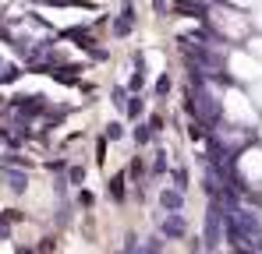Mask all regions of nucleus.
<instances>
[{"instance_id": "nucleus-1", "label": "nucleus", "mask_w": 262, "mask_h": 254, "mask_svg": "<svg viewBox=\"0 0 262 254\" xmlns=\"http://www.w3.org/2000/svg\"><path fill=\"white\" fill-rule=\"evenodd\" d=\"M160 233H163L167 240H184V237H188L184 215H181V212H167V219H160Z\"/></svg>"}, {"instance_id": "nucleus-2", "label": "nucleus", "mask_w": 262, "mask_h": 254, "mask_svg": "<svg viewBox=\"0 0 262 254\" xmlns=\"http://www.w3.org/2000/svg\"><path fill=\"white\" fill-rule=\"evenodd\" d=\"M160 209H163V212H181V209H184V191H177V187H163V191H160Z\"/></svg>"}, {"instance_id": "nucleus-3", "label": "nucleus", "mask_w": 262, "mask_h": 254, "mask_svg": "<svg viewBox=\"0 0 262 254\" xmlns=\"http://www.w3.org/2000/svg\"><path fill=\"white\" fill-rule=\"evenodd\" d=\"M4 184L14 191V194H21L25 187H29V176L21 173V169H11V166H4Z\"/></svg>"}, {"instance_id": "nucleus-4", "label": "nucleus", "mask_w": 262, "mask_h": 254, "mask_svg": "<svg viewBox=\"0 0 262 254\" xmlns=\"http://www.w3.org/2000/svg\"><path fill=\"white\" fill-rule=\"evenodd\" d=\"M110 198H114L117 205H124V198H128V176H124V173H117V176L110 180Z\"/></svg>"}, {"instance_id": "nucleus-5", "label": "nucleus", "mask_w": 262, "mask_h": 254, "mask_svg": "<svg viewBox=\"0 0 262 254\" xmlns=\"http://www.w3.org/2000/svg\"><path fill=\"white\" fill-rule=\"evenodd\" d=\"M46 71H50V74H53L60 85H75V82H78V71H82V67H46Z\"/></svg>"}, {"instance_id": "nucleus-6", "label": "nucleus", "mask_w": 262, "mask_h": 254, "mask_svg": "<svg viewBox=\"0 0 262 254\" xmlns=\"http://www.w3.org/2000/svg\"><path fill=\"white\" fill-rule=\"evenodd\" d=\"M124 113H128L131 120H138V117L145 113V99H142L138 92H135V95H128V106H124Z\"/></svg>"}, {"instance_id": "nucleus-7", "label": "nucleus", "mask_w": 262, "mask_h": 254, "mask_svg": "<svg viewBox=\"0 0 262 254\" xmlns=\"http://www.w3.org/2000/svg\"><path fill=\"white\" fill-rule=\"evenodd\" d=\"M131 138H135V145H149V141H152V127H149V120L135 127V131H131Z\"/></svg>"}, {"instance_id": "nucleus-8", "label": "nucleus", "mask_w": 262, "mask_h": 254, "mask_svg": "<svg viewBox=\"0 0 262 254\" xmlns=\"http://www.w3.org/2000/svg\"><path fill=\"white\" fill-rule=\"evenodd\" d=\"M103 138H106V141H121V138H124V124H121V120L106 124V131H103Z\"/></svg>"}, {"instance_id": "nucleus-9", "label": "nucleus", "mask_w": 262, "mask_h": 254, "mask_svg": "<svg viewBox=\"0 0 262 254\" xmlns=\"http://www.w3.org/2000/svg\"><path fill=\"white\" fill-rule=\"evenodd\" d=\"M170 180H174L177 191H188V169H184V166H177L174 173H170Z\"/></svg>"}, {"instance_id": "nucleus-10", "label": "nucleus", "mask_w": 262, "mask_h": 254, "mask_svg": "<svg viewBox=\"0 0 262 254\" xmlns=\"http://www.w3.org/2000/svg\"><path fill=\"white\" fill-rule=\"evenodd\" d=\"M163 173H167V152L160 148L156 159H152V176H163Z\"/></svg>"}, {"instance_id": "nucleus-11", "label": "nucleus", "mask_w": 262, "mask_h": 254, "mask_svg": "<svg viewBox=\"0 0 262 254\" xmlns=\"http://www.w3.org/2000/svg\"><path fill=\"white\" fill-rule=\"evenodd\" d=\"M110 95H114V99H110V103H114V106H117V110H124V106H128V88H121V85H117V88H114V92H110Z\"/></svg>"}, {"instance_id": "nucleus-12", "label": "nucleus", "mask_w": 262, "mask_h": 254, "mask_svg": "<svg viewBox=\"0 0 262 254\" xmlns=\"http://www.w3.org/2000/svg\"><path fill=\"white\" fill-rule=\"evenodd\" d=\"M167 92H170V74H160V78H156V95L163 99Z\"/></svg>"}, {"instance_id": "nucleus-13", "label": "nucleus", "mask_w": 262, "mask_h": 254, "mask_svg": "<svg viewBox=\"0 0 262 254\" xmlns=\"http://www.w3.org/2000/svg\"><path fill=\"white\" fill-rule=\"evenodd\" d=\"M68 180H71V184L78 187V184L85 180V166H71V169H68Z\"/></svg>"}, {"instance_id": "nucleus-14", "label": "nucleus", "mask_w": 262, "mask_h": 254, "mask_svg": "<svg viewBox=\"0 0 262 254\" xmlns=\"http://www.w3.org/2000/svg\"><path fill=\"white\" fill-rule=\"evenodd\" d=\"M152 7H156V14H163V18H167V11H170L174 4H170V0H152Z\"/></svg>"}, {"instance_id": "nucleus-15", "label": "nucleus", "mask_w": 262, "mask_h": 254, "mask_svg": "<svg viewBox=\"0 0 262 254\" xmlns=\"http://www.w3.org/2000/svg\"><path fill=\"white\" fill-rule=\"evenodd\" d=\"M149 127H152V134H160V131H163V117L152 113V117H149Z\"/></svg>"}, {"instance_id": "nucleus-16", "label": "nucleus", "mask_w": 262, "mask_h": 254, "mask_svg": "<svg viewBox=\"0 0 262 254\" xmlns=\"http://www.w3.org/2000/svg\"><path fill=\"white\" fill-rule=\"evenodd\" d=\"M11 226H14V222H7V219H0V240H7V237H11Z\"/></svg>"}, {"instance_id": "nucleus-17", "label": "nucleus", "mask_w": 262, "mask_h": 254, "mask_svg": "<svg viewBox=\"0 0 262 254\" xmlns=\"http://www.w3.org/2000/svg\"><path fill=\"white\" fill-rule=\"evenodd\" d=\"M78 201H82V209H92V201H96V198H92L89 191H82V194H78Z\"/></svg>"}, {"instance_id": "nucleus-18", "label": "nucleus", "mask_w": 262, "mask_h": 254, "mask_svg": "<svg viewBox=\"0 0 262 254\" xmlns=\"http://www.w3.org/2000/svg\"><path fill=\"white\" fill-rule=\"evenodd\" d=\"M18 254H32V251H25V247H21V251H18Z\"/></svg>"}]
</instances>
